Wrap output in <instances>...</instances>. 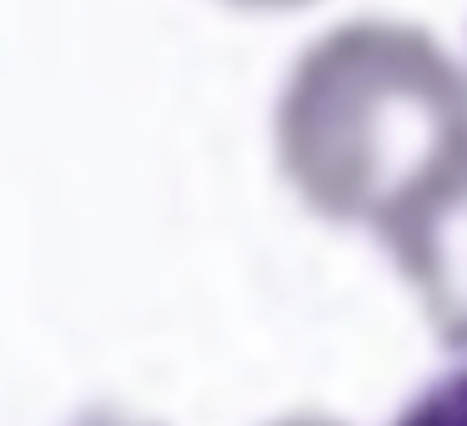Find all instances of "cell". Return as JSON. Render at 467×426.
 I'll use <instances>...</instances> for the list:
<instances>
[{
	"instance_id": "7a4b0ae2",
	"label": "cell",
	"mask_w": 467,
	"mask_h": 426,
	"mask_svg": "<svg viewBox=\"0 0 467 426\" xmlns=\"http://www.w3.org/2000/svg\"><path fill=\"white\" fill-rule=\"evenodd\" d=\"M377 236L432 336L467 356V156L422 186Z\"/></svg>"
},
{
	"instance_id": "277c9868",
	"label": "cell",
	"mask_w": 467,
	"mask_h": 426,
	"mask_svg": "<svg viewBox=\"0 0 467 426\" xmlns=\"http://www.w3.org/2000/svg\"><path fill=\"white\" fill-rule=\"evenodd\" d=\"M66 426H161V421H146V416L121 411V406H91V411L71 416Z\"/></svg>"
},
{
	"instance_id": "8992f818",
	"label": "cell",
	"mask_w": 467,
	"mask_h": 426,
	"mask_svg": "<svg viewBox=\"0 0 467 426\" xmlns=\"http://www.w3.org/2000/svg\"><path fill=\"white\" fill-rule=\"evenodd\" d=\"M266 426H347V421H332V416H317V411H292V416H276Z\"/></svg>"
},
{
	"instance_id": "5b68a950",
	"label": "cell",
	"mask_w": 467,
	"mask_h": 426,
	"mask_svg": "<svg viewBox=\"0 0 467 426\" xmlns=\"http://www.w3.org/2000/svg\"><path fill=\"white\" fill-rule=\"evenodd\" d=\"M222 5L246 15H286V11H302V5H317V0H222Z\"/></svg>"
},
{
	"instance_id": "3957f363",
	"label": "cell",
	"mask_w": 467,
	"mask_h": 426,
	"mask_svg": "<svg viewBox=\"0 0 467 426\" xmlns=\"http://www.w3.org/2000/svg\"><path fill=\"white\" fill-rule=\"evenodd\" d=\"M392 426H467V356H457L447 371H437L397 411Z\"/></svg>"
},
{
	"instance_id": "6da1fadb",
	"label": "cell",
	"mask_w": 467,
	"mask_h": 426,
	"mask_svg": "<svg viewBox=\"0 0 467 426\" xmlns=\"http://www.w3.org/2000/svg\"><path fill=\"white\" fill-rule=\"evenodd\" d=\"M272 146L286 191L317 221L382 231L467 156V71L427 25L342 21L292 61Z\"/></svg>"
}]
</instances>
